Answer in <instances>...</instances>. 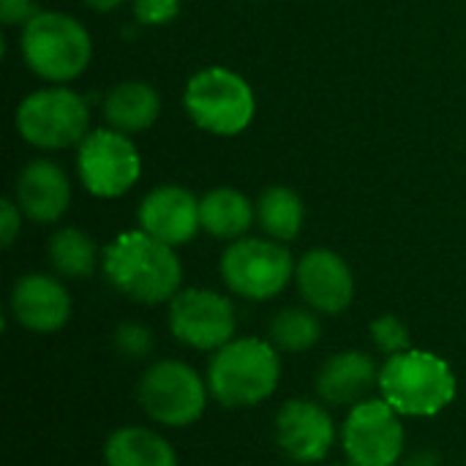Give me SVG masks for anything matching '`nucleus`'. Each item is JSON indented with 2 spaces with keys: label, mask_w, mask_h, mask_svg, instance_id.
Instances as JSON below:
<instances>
[{
  "label": "nucleus",
  "mask_w": 466,
  "mask_h": 466,
  "mask_svg": "<svg viewBox=\"0 0 466 466\" xmlns=\"http://www.w3.org/2000/svg\"><path fill=\"white\" fill-rule=\"evenodd\" d=\"M101 265L106 281L142 306L169 303L180 292L183 268L175 248L142 229L117 235L104 248Z\"/></svg>",
  "instance_id": "f257e3e1"
},
{
  "label": "nucleus",
  "mask_w": 466,
  "mask_h": 466,
  "mask_svg": "<svg viewBox=\"0 0 466 466\" xmlns=\"http://www.w3.org/2000/svg\"><path fill=\"white\" fill-rule=\"evenodd\" d=\"M208 390L227 410H248L268 401L281 380V358L270 341L243 336L213 352Z\"/></svg>",
  "instance_id": "f03ea898"
},
{
  "label": "nucleus",
  "mask_w": 466,
  "mask_h": 466,
  "mask_svg": "<svg viewBox=\"0 0 466 466\" xmlns=\"http://www.w3.org/2000/svg\"><path fill=\"white\" fill-rule=\"evenodd\" d=\"M453 369L434 352L407 350L380 369V396L407 418H434L456 399Z\"/></svg>",
  "instance_id": "7ed1b4c3"
},
{
  "label": "nucleus",
  "mask_w": 466,
  "mask_h": 466,
  "mask_svg": "<svg viewBox=\"0 0 466 466\" xmlns=\"http://www.w3.org/2000/svg\"><path fill=\"white\" fill-rule=\"evenodd\" d=\"M93 55L82 22L60 11H38L22 27V57L33 74L49 82L76 79Z\"/></svg>",
  "instance_id": "20e7f679"
},
{
  "label": "nucleus",
  "mask_w": 466,
  "mask_h": 466,
  "mask_svg": "<svg viewBox=\"0 0 466 466\" xmlns=\"http://www.w3.org/2000/svg\"><path fill=\"white\" fill-rule=\"evenodd\" d=\"M208 380L183 360H156L145 369L137 385V399L145 415L167 429L197 423L208 407Z\"/></svg>",
  "instance_id": "39448f33"
},
{
  "label": "nucleus",
  "mask_w": 466,
  "mask_h": 466,
  "mask_svg": "<svg viewBox=\"0 0 466 466\" xmlns=\"http://www.w3.org/2000/svg\"><path fill=\"white\" fill-rule=\"evenodd\" d=\"M188 117L210 134L235 137L254 117V93L248 82L221 66L197 71L183 93Z\"/></svg>",
  "instance_id": "423d86ee"
},
{
  "label": "nucleus",
  "mask_w": 466,
  "mask_h": 466,
  "mask_svg": "<svg viewBox=\"0 0 466 466\" xmlns=\"http://www.w3.org/2000/svg\"><path fill=\"white\" fill-rule=\"evenodd\" d=\"M229 292L246 300H273L295 279L292 254L279 240L240 238L227 246L218 262Z\"/></svg>",
  "instance_id": "0eeeda50"
},
{
  "label": "nucleus",
  "mask_w": 466,
  "mask_h": 466,
  "mask_svg": "<svg viewBox=\"0 0 466 466\" xmlns=\"http://www.w3.org/2000/svg\"><path fill=\"white\" fill-rule=\"evenodd\" d=\"M87 101L68 87H44L30 93L16 109V131L41 150L79 145L90 131Z\"/></svg>",
  "instance_id": "6e6552de"
},
{
  "label": "nucleus",
  "mask_w": 466,
  "mask_h": 466,
  "mask_svg": "<svg viewBox=\"0 0 466 466\" xmlns=\"http://www.w3.org/2000/svg\"><path fill=\"white\" fill-rule=\"evenodd\" d=\"M341 448L352 466H396L404 453V426L385 399L355 404L341 426Z\"/></svg>",
  "instance_id": "1a4fd4ad"
},
{
  "label": "nucleus",
  "mask_w": 466,
  "mask_h": 466,
  "mask_svg": "<svg viewBox=\"0 0 466 466\" xmlns=\"http://www.w3.org/2000/svg\"><path fill=\"white\" fill-rule=\"evenodd\" d=\"M76 169L93 197L115 199L123 197L139 180L142 161L128 134H120L115 128H98L79 142Z\"/></svg>",
  "instance_id": "9d476101"
},
{
  "label": "nucleus",
  "mask_w": 466,
  "mask_h": 466,
  "mask_svg": "<svg viewBox=\"0 0 466 466\" xmlns=\"http://www.w3.org/2000/svg\"><path fill=\"white\" fill-rule=\"evenodd\" d=\"M169 333L199 352H216L235 339L238 314L227 295L213 289H180L169 300Z\"/></svg>",
  "instance_id": "9b49d317"
},
{
  "label": "nucleus",
  "mask_w": 466,
  "mask_h": 466,
  "mask_svg": "<svg viewBox=\"0 0 466 466\" xmlns=\"http://www.w3.org/2000/svg\"><path fill=\"white\" fill-rule=\"evenodd\" d=\"M276 442L295 464H322L336 442V423L328 407L309 399H289L276 412Z\"/></svg>",
  "instance_id": "f8f14e48"
},
{
  "label": "nucleus",
  "mask_w": 466,
  "mask_h": 466,
  "mask_svg": "<svg viewBox=\"0 0 466 466\" xmlns=\"http://www.w3.org/2000/svg\"><path fill=\"white\" fill-rule=\"evenodd\" d=\"M295 284L309 309L317 314H341L355 298L350 265L328 248H311L295 265Z\"/></svg>",
  "instance_id": "ddd939ff"
},
{
  "label": "nucleus",
  "mask_w": 466,
  "mask_h": 466,
  "mask_svg": "<svg viewBox=\"0 0 466 466\" xmlns=\"http://www.w3.org/2000/svg\"><path fill=\"white\" fill-rule=\"evenodd\" d=\"M137 218H139L142 232L153 235L156 240L172 248L188 243L197 235V229H202L199 202L188 188H180V186H161L145 194V199L139 202Z\"/></svg>",
  "instance_id": "4468645a"
},
{
  "label": "nucleus",
  "mask_w": 466,
  "mask_h": 466,
  "mask_svg": "<svg viewBox=\"0 0 466 466\" xmlns=\"http://www.w3.org/2000/svg\"><path fill=\"white\" fill-rule=\"evenodd\" d=\"M11 314L33 333H55L71 317V295L55 276L27 273L11 289Z\"/></svg>",
  "instance_id": "2eb2a0df"
},
{
  "label": "nucleus",
  "mask_w": 466,
  "mask_h": 466,
  "mask_svg": "<svg viewBox=\"0 0 466 466\" xmlns=\"http://www.w3.org/2000/svg\"><path fill=\"white\" fill-rule=\"evenodd\" d=\"M314 388L322 404L355 407L369 399L371 388H380V369L371 355L360 350H344L322 363Z\"/></svg>",
  "instance_id": "dca6fc26"
},
{
  "label": "nucleus",
  "mask_w": 466,
  "mask_h": 466,
  "mask_svg": "<svg viewBox=\"0 0 466 466\" xmlns=\"http://www.w3.org/2000/svg\"><path fill=\"white\" fill-rule=\"evenodd\" d=\"M14 197L25 218L35 224H55L71 202V183L55 161L35 158L19 172Z\"/></svg>",
  "instance_id": "f3484780"
},
{
  "label": "nucleus",
  "mask_w": 466,
  "mask_h": 466,
  "mask_svg": "<svg viewBox=\"0 0 466 466\" xmlns=\"http://www.w3.org/2000/svg\"><path fill=\"white\" fill-rule=\"evenodd\" d=\"M104 466H177V453L153 429L120 426L104 442Z\"/></svg>",
  "instance_id": "a211bd4d"
},
{
  "label": "nucleus",
  "mask_w": 466,
  "mask_h": 466,
  "mask_svg": "<svg viewBox=\"0 0 466 466\" xmlns=\"http://www.w3.org/2000/svg\"><path fill=\"white\" fill-rule=\"evenodd\" d=\"M161 112V98L147 82H120L104 98V117L120 134L147 131Z\"/></svg>",
  "instance_id": "6ab92c4d"
},
{
  "label": "nucleus",
  "mask_w": 466,
  "mask_h": 466,
  "mask_svg": "<svg viewBox=\"0 0 466 466\" xmlns=\"http://www.w3.org/2000/svg\"><path fill=\"white\" fill-rule=\"evenodd\" d=\"M257 218V208L235 188H213L199 199V224L218 240H240Z\"/></svg>",
  "instance_id": "aec40b11"
},
{
  "label": "nucleus",
  "mask_w": 466,
  "mask_h": 466,
  "mask_svg": "<svg viewBox=\"0 0 466 466\" xmlns=\"http://www.w3.org/2000/svg\"><path fill=\"white\" fill-rule=\"evenodd\" d=\"M257 221L270 240H295L303 227V202L292 188L273 186L257 199Z\"/></svg>",
  "instance_id": "412c9836"
},
{
  "label": "nucleus",
  "mask_w": 466,
  "mask_h": 466,
  "mask_svg": "<svg viewBox=\"0 0 466 466\" xmlns=\"http://www.w3.org/2000/svg\"><path fill=\"white\" fill-rule=\"evenodd\" d=\"M46 254H49V265L63 279H87L98 262L96 243L82 229H74V227L57 229L49 238Z\"/></svg>",
  "instance_id": "4be33fe9"
},
{
  "label": "nucleus",
  "mask_w": 466,
  "mask_h": 466,
  "mask_svg": "<svg viewBox=\"0 0 466 466\" xmlns=\"http://www.w3.org/2000/svg\"><path fill=\"white\" fill-rule=\"evenodd\" d=\"M322 339V322L314 309L289 306L270 319V344L279 352H306Z\"/></svg>",
  "instance_id": "5701e85b"
},
{
  "label": "nucleus",
  "mask_w": 466,
  "mask_h": 466,
  "mask_svg": "<svg viewBox=\"0 0 466 466\" xmlns=\"http://www.w3.org/2000/svg\"><path fill=\"white\" fill-rule=\"evenodd\" d=\"M369 336H371L374 347H377L382 355H388V358L401 355V352L410 350V328H407L396 314H382V317H377V319L371 322V328H369Z\"/></svg>",
  "instance_id": "b1692460"
},
{
  "label": "nucleus",
  "mask_w": 466,
  "mask_h": 466,
  "mask_svg": "<svg viewBox=\"0 0 466 466\" xmlns=\"http://www.w3.org/2000/svg\"><path fill=\"white\" fill-rule=\"evenodd\" d=\"M115 350L128 360L147 358L153 352V333L142 322H123L115 330Z\"/></svg>",
  "instance_id": "393cba45"
},
{
  "label": "nucleus",
  "mask_w": 466,
  "mask_h": 466,
  "mask_svg": "<svg viewBox=\"0 0 466 466\" xmlns=\"http://www.w3.org/2000/svg\"><path fill=\"white\" fill-rule=\"evenodd\" d=\"M180 0H134V16L142 25H167L175 19Z\"/></svg>",
  "instance_id": "a878e982"
},
{
  "label": "nucleus",
  "mask_w": 466,
  "mask_h": 466,
  "mask_svg": "<svg viewBox=\"0 0 466 466\" xmlns=\"http://www.w3.org/2000/svg\"><path fill=\"white\" fill-rule=\"evenodd\" d=\"M22 216L25 213L19 210V205L14 199H3L0 202V240H3L5 248L16 240L19 227H22Z\"/></svg>",
  "instance_id": "bb28decb"
},
{
  "label": "nucleus",
  "mask_w": 466,
  "mask_h": 466,
  "mask_svg": "<svg viewBox=\"0 0 466 466\" xmlns=\"http://www.w3.org/2000/svg\"><path fill=\"white\" fill-rule=\"evenodd\" d=\"M35 3L33 0H0V22L5 27H14V25H27L33 16H35Z\"/></svg>",
  "instance_id": "cd10ccee"
},
{
  "label": "nucleus",
  "mask_w": 466,
  "mask_h": 466,
  "mask_svg": "<svg viewBox=\"0 0 466 466\" xmlns=\"http://www.w3.org/2000/svg\"><path fill=\"white\" fill-rule=\"evenodd\" d=\"M401 466H442V456L431 448H420V451L410 453Z\"/></svg>",
  "instance_id": "c85d7f7f"
},
{
  "label": "nucleus",
  "mask_w": 466,
  "mask_h": 466,
  "mask_svg": "<svg viewBox=\"0 0 466 466\" xmlns=\"http://www.w3.org/2000/svg\"><path fill=\"white\" fill-rule=\"evenodd\" d=\"M90 8H96V11H112V8H117L123 0H85Z\"/></svg>",
  "instance_id": "c756f323"
},
{
  "label": "nucleus",
  "mask_w": 466,
  "mask_h": 466,
  "mask_svg": "<svg viewBox=\"0 0 466 466\" xmlns=\"http://www.w3.org/2000/svg\"><path fill=\"white\" fill-rule=\"evenodd\" d=\"M328 466H352V464H328Z\"/></svg>",
  "instance_id": "7c9ffc66"
}]
</instances>
